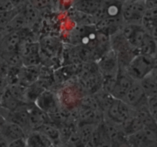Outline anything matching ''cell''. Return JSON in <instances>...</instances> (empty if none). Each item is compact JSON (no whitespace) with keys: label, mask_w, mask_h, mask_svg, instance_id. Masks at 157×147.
<instances>
[{"label":"cell","mask_w":157,"mask_h":147,"mask_svg":"<svg viewBox=\"0 0 157 147\" xmlns=\"http://www.w3.org/2000/svg\"><path fill=\"white\" fill-rule=\"evenodd\" d=\"M156 68V58L136 54L124 71L133 81H140Z\"/></svg>","instance_id":"1"},{"label":"cell","mask_w":157,"mask_h":147,"mask_svg":"<svg viewBox=\"0 0 157 147\" xmlns=\"http://www.w3.org/2000/svg\"><path fill=\"white\" fill-rule=\"evenodd\" d=\"M37 130L42 133L50 140V141L53 144V147H58L62 144L61 141V134H60L59 128L52 125L51 123L42 125Z\"/></svg>","instance_id":"12"},{"label":"cell","mask_w":157,"mask_h":147,"mask_svg":"<svg viewBox=\"0 0 157 147\" xmlns=\"http://www.w3.org/2000/svg\"><path fill=\"white\" fill-rule=\"evenodd\" d=\"M133 113V109L127 106L124 101L116 99L113 100L107 110L109 121L118 126H122L128 119L132 116Z\"/></svg>","instance_id":"3"},{"label":"cell","mask_w":157,"mask_h":147,"mask_svg":"<svg viewBox=\"0 0 157 147\" xmlns=\"http://www.w3.org/2000/svg\"><path fill=\"white\" fill-rule=\"evenodd\" d=\"M35 105L47 115H55L59 112V106L56 97L49 91H43L35 101Z\"/></svg>","instance_id":"5"},{"label":"cell","mask_w":157,"mask_h":147,"mask_svg":"<svg viewBox=\"0 0 157 147\" xmlns=\"http://www.w3.org/2000/svg\"><path fill=\"white\" fill-rule=\"evenodd\" d=\"M58 147H75V146H72V145L70 144L69 143H64V144H61V146Z\"/></svg>","instance_id":"22"},{"label":"cell","mask_w":157,"mask_h":147,"mask_svg":"<svg viewBox=\"0 0 157 147\" xmlns=\"http://www.w3.org/2000/svg\"><path fill=\"white\" fill-rule=\"evenodd\" d=\"M8 147H28L27 143H26V138L14 140L9 143Z\"/></svg>","instance_id":"19"},{"label":"cell","mask_w":157,"mask_h":147,"mask_svg":"<svg viewBox=\"0 0 157 147\" xmlns=\"http://www.w3.org/2000/svg\"><path fill=\"white\" fill-rule=\"evenodd\" d=\"M138 54L156 58V40H155L149 33L146 35L144 41L141 43L138 49Z\"/></svg>","instance_id":"13"},{"label":"cell","mask_w":157,"mask_h":147,"mask_svg":"<svg viewBox=\"0 0 157 147\" xmlns=\"http://www.w3.org/2000/svg\"><path fill=\"white\" fill-rule=\"evenodd\" d=\"M102 1H78L76 2L75 7L79 12L89 15H94L101 6Z\"/></svg>","instance_id":"14"},{"label":"cell","mask_w":157,"mask_h":147,"mask_svg":"<svg viewBox=\"0 0 157 147\" xmlns=\"http://www.w3.org/2000/svg\"><path fill=\"white\" fill-rule=\"evenodd\" d=\"M110 147H133L131 143L127 140V137L123 136L113 141L110 142Z\"/></svg>","instance_id":"18"},{"label":"cell","mask_w":157,"mask_h":147,"mask_svg":"<svg viewBox=\"0 0 157 147\" xmlns=\"http://www.w3.org/2000/svg\"><path fill=\"white\" fill-rule=\"evenodd\" d=\"M99 68L104 77H116L119 72L116 52L113 50H107L103 54L99 62Z\"/></svg>","instance_id":"6"},{"label":"cell","mask_w":157,"mask_h":147,"mask_svg":"<svg viewBox=\"0 0 157 147\" xmlns=\"http://www.w3.org/2000/svg\"><path fill=\"white\" fill-rule=\"evenodd\" d=\"M141 26L150 34L155 40H156V29H157V9L146 10L142 20Z\"/></svg>","instance_id":"9"},{"label":"cell","mask_w":157,"mask_h":147,"mask_svg":"<svg viewBox=\"0 0 157 147\" xmlns=\"http://www.w3.org/2000/svg\"><path fill=\"white\" fill-rule=\"evenodd\" d=\"M145 12L144 1L122 2L121 18L127 24L140 25Z\"/></svg>","instance_id":"2"},{"label":"cell","mask_w":157,"mask_h":147,"mask_svg":"<svg viewBox=\"0 0 157 147\" xmlns=\"http://www.w3.org/2000/svg\"><path fill=\"white\" fill-rule=\"evenodd\" d=\"M147 100L140 82L133 81L131 87L130 88L122 101H124L131 109H134L144 104L147 102Z\"/></svg>","instance_id":"7"},{"label":"cell","mask_w":157,"mask_h":147,"mask_svg":"<svg viewBox=\"0 0 157 147\" xmlns=\"http://www.w3.org/2000/svg\"><path fill=\"white\" fill-rule=\"evenodd\" d=\"M139 82L147 98L157 96L156 68Z\"/></svg>","instance_id":"10"},{"label":"cell","mask_w":157,"mask_h":147,"mask_svg":"<svg viewBox=\"0 0 157 147\" xmlns=\"http://www.w3.org/2000/svg\"><path fill=\"white\" fill-rule=\"evenodd\" d=\"M144 5H145L146 10L157 9V1H156V0H147V1H144Z\"/></svg>","instance_id":"20"},{"label":"cell","mask_w":157,"mask_h":147,"mask_svg":"<svg viewBox=\"0 0 157 147\" xmlns=\"http://www.w3.org/2000/svg\"><path fill=\"white\" fill-rule=\"evenodd\" d=\"M133 83V80L127 75L125 71L119 69L110 95L116 100H123Z\"/></svg>","instance_id":"4"},{"label":"cell","mask_w":157,"mask_h":147,"mask_svg":"<svg viewBox=\"0 0 157 147\" xmlns=\"http://www.w3.org/2000/svg\"><path fill=\"white\" fill-rule=\"evenodd\" d=\"M21 12L24 14L28 23L35 22V19L38 18V11H37V9L34 7L33 5L30 2H27L26 5H24L23 11Z\"/></svg>","instance_id":"15"},{"label":"cell","mask_w":157,"mask_h":147,"mask_svg":"<svg viewBox=\"0 0 157 147\" xmlns=\"http://www.w3.org/2000/svg\"><path fill=\"white\" fill-rule=\"evenodd\" d=\"M0 134L9 143L14 140L26 138L27 137V134L22 128L20 127L17 124L7 121L2 129Z\"/></svg>","instance_id":"8"},{"label":"cell","mask_w":157,"mask_h":147,"mask_svg":"<svg viewBox=\"0 0 157 147\" xmlns=\"http://www.w3.org/2000/svg\"><path fill=\"white\" fill-rule=\"evenodd\" d=\"M147 99V108H148L149 112L152 118L156 121V115H157V96L151 97V98Z\"/></svg>","instance_id":"16"},{"label":"cell","mask_w":157,"mask_h":147,"mask_svg":"<svg viewBox=\"0 0 157 147\" xmlns=\"http://www.w3.org/2000/svg\"><path fill=\"white\" fill-rule=\"evenodd\" d=\"M18 2L15 1H0V12H8L11 11L15 10V9H18Z\"/></svg>","instance_id":"17"},{"label":"cell","mask_w":157,"mask_h":147,"mask_svg":"<svg viewBox=\"0 0 157 147\" xmlns=\"http://www.w3.org/2000/svg\"><path fill=\"white\" fill-rule=\"evenodd\" d=\"M8 145H9V143L0 134V147H8Z\"/></svg>","instance_id":"21"},{"label":"cell","mask_w":157,"mask_h":147,"mask_svg":"<svg viewBox=\"0 0 157 147\" xmlns=\"http://www.w3.org/2000/svg\"><path fill=\"white\" fill-rule=\"evenodd\" d=\"M28 147H53V144L46 136L38 130L29 133L26 137Z\"/></svg>","instance_id":"11"}]
</instances>
